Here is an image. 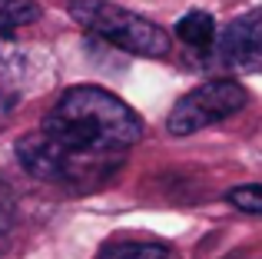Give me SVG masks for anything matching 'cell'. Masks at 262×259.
<instances>
[{"mask_svg": "<svg viewBox=\"0 0 262 259\" xmlns=\"http://www.w3.org/2000/svg\"><path fill=\"white\" fill-rule=\"evenodd\" d=\"M226 203L236 206L239 213L262 216V183H246V186H232L226 193Z\"/></svg>", "mask_w": 262, "mask_h": 259, "instance_id": "cell-9", "label": "cell"}, {"mask_svg": "<svg viewBox=\"0 0 262 259\" xmlns=\"http://www.w3.org/2000/svg\"><path fill=\"white\" fill-rule=\"evenodd\" d=\"M249 103V93L236 80H209V83L189 90L186 97L176 100V106L169 110L166 130L173 136H189L199 133L206 126H216L223 120L236 117L243 106Z\"/></svg>", "mask_w": 262, "mask_h": 259, "instance_id": "cell-4", "label": "cell"}, {"mask_svg": "<svg viewBox=\"0 0 262 259\" xmlns=\"http://www.w3.org/2000/svg\"><path fill=\"white\" fill-rule=\"evenodd\" d=\"M17 160L33 180L40 183H57V186H96V183L110 180V176L120 169V163H103V160H86V156L70 153L67 146H60L57 140L37 130V133H27L17 143Z\"/></svg>", "mask_w": 262, "mask_h": 259, "instance_id": "cell-3", "label": "cell"}, {"mask_svg": "<svg viewBox=\"0 0 262 259\" xmlns=\"http://www.w3.org/2000/svg\"><path fill=\"white\" fill-rule=\"evenodd\" d=\"M10 103H13V100H10V97L4 93V80H0V117H4V113L10 110Z\"/></svg>", "mask_w": 262, "mask_h": 259, "instance_id": "cell-11", "label": "cell"}, {"mask_svg": "<svg viewBox=\"0 0 262 259\" xmlns=\"http://www.w3.org/2000/svg\"><path fill=\"white\" fill-rule=\"evenodd\" d=\"M40 20V7L33 0H0V37H10L20 27Z\"/></svg>", "mask_w": 262, "mask_h": 259, "instance_id": "cell-8", "label": "cell"}, {"mask_svg": "<svg viewBox=\"0 0 262 259\" xmlns=\"http://www.w3.org/2000/svg\"><path fill=\"white\" fill-rule=\"evenodd\" d=\"M70 17L93 37L136 57H166L173 50V40L160 24L110 0H70Z\"/></svg>", "mask_w": 262, "mask_h": 259, "instance_id": "cell-2", "label": "cell"}, {"mask_svg": "<svg viewBox=\"0 0 262 259\" xmlns=\"http://www.w3.org/2000/svg\"><path fill=\"white\" fill-rule=\"evenodd\" d=\"M176 37L192 50H212L216 44V20L206 10H189L176 20Z\"/></svg>", "mask_w": 262, "mask_h": 259, "instance_id": "cell-6", "label": "cell"}, {"mask_svg": "<svg viewBox=\"0 0 262 259\" xmlns=\"http://www.w3.org/2000/svg\"><path fill=\"white\" fill-rule=\"evenodd\" d=\"M212 60L232 73L262 70V10L236 17L223 33H216Z\"/></svg>", "mask_w": 262, "mask_h": 259, "instance_id": "cell-5", "label": "cell"}, {"mask_svg": "<svg viewBox=\"0 0 262 259\" xmlns=\"http://www.w3.org/2000/svg\"><path fill=\"white\" fill-rule=\"evenodd\" d=\"M40 130L70 153L103 163H123V153L143 136L140 117L120 97L90 83L70 87L43 117Z\"/></svg>", "mask_w": 262, "mask_h": 259, "instance_id": "cell-1", "label": "cell"}, {"mask_svg": "<svg viewBox=\"0 0 262 259\" xmlns=\"http://www.w3.org/2000/svg\"><path fill=\"white\" fill-rule=\"evenodd\" d=\"M13 226H17V203H13V193L7 186H0V249L10 243Z\"/></svg>", "mask_w": 262, "mask_h": 259, "instance_id": "cell-10", "label": "cell"}, {"mask_svg": "<svg viewBox=\"0 0 262 259\" xmlns=\"http://www.w3.org/2000/svg\"><path fill=\"white\" fill-rule=\"evenodd\" d=\"M100 259H169L166 243H146V240H126L110 243L100 249Z\"/></svg>", "mask_w": 262, "mask_h": 259, "instance_id": "cell-7", "label": "cell"}]
</instances>
